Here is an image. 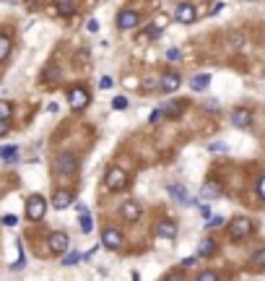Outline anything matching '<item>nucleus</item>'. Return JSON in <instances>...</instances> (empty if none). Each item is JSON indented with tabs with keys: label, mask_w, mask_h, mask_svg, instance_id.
<instances>
[{
	"label": "nucleus",
	"mask_w": 265,
	"mask_h": 281,
	"mask_svg": "<svg viewBox=\"0 0 265 281\" xmlns=\"http://www.w3.org/2000/svg\"><path fill=\"white\" fill-rule=\"evenodd\" d=\"M47 214V201L42 198V195H32V198L26 201V216L32 219V222H39Z\"/></svg>",
	"instance_id": "1"
},
{
	"label": "nucleus",
	"mask_w": 265,
	"mask_h": 281,
	"mask_svg": "<svg viewBox=\"0 0 265 281\" xmlns=\"http://www.w3.org/2000/svg\"><path fill=\"white\" fill-rule=\"evenodd\" d=\"M249 232H252V222L245 219V216H237L229 224V237L231 240H245V237H249Z\"/></svg>",
	"instance_id": "2"
},
{
	"label": "nucleus",
	"mask_w": 265,
	"mask_h": 281,
	"mask_svg": "<svg viewBox=\"0 0 265 281\" xmlns=\"http://www.w3.org/2000/svg\"><path fill=\"white\" fill-rule=\"evenodd\" d=\"M104 182H107L109 190H120V187H125L127 174H125V169H120V167H109V172H107V177H104Z\"/></svg>",
	"instance_id": "3"
},
{
	"label": "nucleus",
	"mask_w": 265,
	"mask_h": 281,
	"mask_svg": "<svg viewBox=\"0 0 265 281\" xmlns=\"http://www.w3.org/2000/svg\"><path fill=\"white\" fill-rule=\"evenodd\" d=\"M68 99H71V107H73L75 112H81V110H86V107H88V91L75 86V89L68 91Z\"/></svg>",
	"instance_id": "4"
},
{
	"label": "nucleus",
	"mask_w": 265,
	"mask_h": 281,
	"mask_svg": "<svg viewBox=\"0 0 265 281\" xmlns=\"http://www.w3.org/2000/svg\"><path fill=\"white\" fill-rule=\"evenodd\" d=\"M47 245H50V250H52L55 255H63L65 250H68V245H71V240H68V234H65V232H52Z\"/></svg>",
	"instance_id": "5"
},
{
	"label": "nucleus",
	"mask_w": 265,
	"mask_h": 281,
	"mask_svg": "<svg viewBox=\"0 0 265 281\" xmlns=\"http://www.w3.org/2000/svg\"><path fill=\"white\" fill-rule=\"evenodd\" d=\"M57 172L75 174V172H78V159H75L73 154H60L57 156Z\"/></svg>",
	"instance_id": "6"
},
{
	"label": "nucleus",
	"mask_w": 265,
	"mask_h": 281,
	"mask_svg": "<svg viewBox=\"0 0 265 281\" xmlns=\"http://www.w3.org/2000/svg\"><path fill=\"white\" fill-rule=\"evenodd\" d=\"M185 107H187V102L185 99H166V104H164V115L166 117H172V120H177L179 115L185 112Z\"/></svg>",
	"instance_id": "7"
},
{
	"label": "nucleus",
	"mask_w": 265,
	"mask_h": 281,
	"mask_svg": "<svg viewBox=\"0 0 265 281\" xmlns=\"http://www.w3.org/2000/svg\"><path fill=\"white\" fill-rule=\"evenodd\" d=\"M102 245L109 247V250H117L120 245H123V234H120L117 229H104L102 232Z\"/></svg>",
	"instance_id": "8"
},
{
	"label": "nucleus",
	"mask_w": 265,
	"mask_h": 281,
	"mask_svg": "<svg viewBox=\"0 0 265 281\" xmlns=\"http://www.w3.org/2000/svg\"><path fill=\"white\" fill-rule=\"evenodd\" d=\"M231 123L237 125V128H247L249 123H252V112H249L247 107L234 110V112H231Z\"/></svg>",
	"instance_id": "9"
},
{
	"label": "nucleus",
	"mask_w": 265,
	"mask_h": 281,
	"mask_svg": "<svg viewBox=\"0 0 265 281\" xmlns=\"http://www.w3.org/2000/svg\"><path fill=\"white\" fill-rule=\"evenodd\" d=\"M174 19H177L179 24H193V21H195V8L190 3H182L177 8V13H174Z\"/></svg>",
	"instance_id": "10"
},
{
	"label": "nucleus",
	"mask_w": 265,
	"mask_h": 281,
	"mask_svg": "<svg viewBox=\"0 0 265 281\" xmlns=\"http://www.w3.org/2000/svg\"><path fill=\"white\" fill-rule=\"evenodd\" d=\"M117 26L120 29H135V26H138V13H135V11H123L117 16Z\"/></svg>",
	"instance_id": "11"
},
{
	"label": "nucleus",
	"mask_w": 265,
	"mask_h": 281,
	"mask_svg": "<svg viewBox=\"0 0 265 281\" xmlns=\"http://www.w3.org/2000/svg\"><path fill=\"white\" fill-rule=\"evenodd\" d=\"M179 86H182V78H179L177 73H166V75H161V89L166 91V94L177 91Z\"/></svg>",
	"instance_id": "12"
},
{
	"label": "nucleus",
	"mask_w": 265,
	"mask_h": 281,
	"mask_svg": "<svg viewBox=\"0 0 265 281\" xmlns=\"http://www.w3.org/2000/svg\"><path fill=\"white\" fill-rule=\"evenodd\" d=\"M71 203H73V193H71V190H57V193H55V198H52V206L60 208V211L68 208Z\"/></svg>",
	"instance_id": "13"
},
{
	"label": "nucleus",
	"mask_w": 265,
	"mask_h": 281,
	"mask_svg": "<svg viewBox=\"0 0 265 281\" xmlns=\"http://www.w3.org/2000/svg\"><path fill=\"white\" fill-rule=\"evenodd\" d=\"M169 195H174L179 203H185V206H195V203L190 201V195H187V190L182 185H169Z\"/></svg>",
	"instance_id": "14"
},
{
	"label": "nucleus",
	"mask_w": 265,
	"mask_h": 281,
	"mask_svg": "<svg viewBox=\"0 0 265 281\" xmlns=\"http://www.w3.org/2000/svg\"><path fill=\"white\" fill-rule=\"evenodd\" d=\"M208 83H211V73H198V75H193L190 89H193V91H206Z\"/></svg>",
	"instance_id": "15"
},
{
	"label": "nucleus",
	"mask_w": 265,
	"mask_h": 281,
	"mask_svg": "<svg viewBox=\"0 0 265 281\" xmlns=\"http://www.w3.org/2000/svg\"><path fill=\"white\" fill-rule=\"evenodd\" d=\"M123 216L127 219V222H138V219H141V206H138V203H125V206H123Z\"/></svg>",
	"instance_id": "16"
},
{
	"label": "nucleus",
	"mask_w": 265,
	"mask_h": 281,
	"mask_svg": "<svg viewBox=\"0 0 265 281\" xmlns=\"http://www.w3.org/2000/svg\"><path fill=\"white\" fill-rule=\"evenodd\" d=\"M249 265H252L255 271H265V247L255 250V253L249 255Z\"/></svg>",
	"instance_id": "17"
},
{
	"label": "nucleus",
	"mask_w": 265,
	"mask_h": 281,
	"mask_svg": "<svg viewBox=\"0 0 265 281\" xmlns=\"http://www.w3.org/2000/svg\"><path fill=\"white\" fill-rule=\"evenodd\" d=\"M156 234H159V237H169V240H174V237H177V226H174L172 222H161V224L156 226Z\"/></svg>",
	"instance_id": "18"
},
{
	"label": "nucleus",
	"mask_w": 265,
	"mask_h": 281,
	"mask_svg": "<svg viewBox=\"0 0 265 281\" xmlns=\"http://www.w3.org/2000/svg\"><path fill=\"white\" fill-rule=\"evenodd\" d=\"M198 255H200V258L216 255V242H213V240H203L200 245H198Z\"/></svg>",
	"instance_id": "19"
},
{
	"label": "nucleus",
	"mask_w": 265,
	"mask_h": 281,
	"mask_svg": "<svg viewBox=\"0 0 265 281\" xmlns=\"http://www.w3.org/2000/svg\"><path fill=\"white\" fill-rule=\"evenodd\" d=\"M0 159H5V162H16V159H18V146H0Z\"/></svg>",
	"instance_id": "20"
},
{
	"label": "nucleus",
	"mask_w": 265,
	"mask_h": 281,
	"mask_svg": "<svg viewBox=\"0 0 265 281\" xmlns=\"http://www.w3.org/2000/svg\"><path fill=\"white\" fill-rule=\"evenodd\" d=\"M218 193H221V190H218V187L213 185V182H208V185H203V190H200V198H203V201H211V198H216Z\"/></svg>",
	"instance_id": "21"
},
{
	"label": "nucleus",
	"mask_w": 265,
	"mask_h": 281,
	"mask_svg": "<svg viewBox=\"0 0 265 281\" xmlns=\"http://www.w3.org/2000/svg\"><path fill=\"white\" fill-rule=\"evenodd\" d=\"M78 216H81V232H83V234H91V229H94L91 214L86 211V214H78Z\"/></svg>",
	"instance_id": "22"
},
{
	"label": "nucleus",
	"mask_w": 265,
	"mask_h": 281,
	"mask_svg": "<svg viewBox=\"0 0 265 281\" xmlns=\"http://www.w3.org/2000/svg\"><path fill=\"white\" fill-rule=\"evenodd\" d=\"M11 55V39L5 34H0V60H5Z\"/></svg>",
	"instance_id": "23"
},
{
	"label": "nucleus",
	"mask_w": 265,
	"mask_h": 281,
	"mask_svg": "<svg viewBox=\"0 0 265 281\" xmlns=\"http://www.w3.org/2000/svg\"><path fill=\"white\" fill-rule=\"evenodd\" d=\"M159 34H161L159 24H148L146 29H143V37H148V39H159Z\"/></svg>",
	"instance_id": "24"
},
{
	"label": "nucleus",
	"mask_w": 265,
	"mask_h": 281,
	"mask_svg": "<svg viewBox=\"0 0 265 281\" xmlns=\"http://www.w3.org/2000/svg\"><path fill=\"white\" fill-rule=\"evenodd\" d=\"M57 5H60V13H63V16H71L73 13V0H57Z\"/></svg>",
	"instance_id": "25"
},
{
	"label": "nucleus",
	"mask_w": 265,
	"mask_h": 281,
	"mask_svg": "<svg viewBox=\"0 0 265 281\" xmlns=\"http://www.w3.org/2000/svg\"><path fill=\"white\" fill-rule=\"evenodd\" d=\"M78 261H83L81 253H68V255L63 258V265H73V263H78Z\"/></svg>",
	"instance_id": "26"
},
{
	"label": "nucleus",
	"mask_w": 265,
	"mask_h": 281,
	"mask_svg": "<svg viewBox=\"0 0 265 281\" xmlns=\"http://www.w3.org/2000/svg\"><path fill=\"white\" fill-rule=\"evenodd\" d=\"M11 112H13V107H11L8 102H0V120H8Z\"/></svg>",
	"instance_id": "27"
},
{
	"label": "nucleus",
	"mask_w": 265,
	"mask_h": 281,
	"mask_svg": "<svg viewBox=\"0 0 265 281\" xmlns=\"http://www.w3.org/2000/svg\"><path fill=\"white\" fill-rule=\"evenodd\" d=\"M127 104H130V102H127L125 96H115V102H112V107H115V110H127Z\"/></svg>",
	"instance_id": "28"
},
{
	"label": "nucleus",
	"mask_w": 265,
	"mask_h": 281,
	"mask_svg": "<svg viewBox=\"0 0 265 281\" xmlns=\"http://www.w3.org/2000/svg\"><path fill=\"white\" fill-rule=\"evenodd\" d=\"M179 57H182V55H179V50L177 47H172V50H166V60H169V63H177V60Z\"/></svg>",
	"instance_id": "29"
},
{
	"label": "nucleus",
	"mask_w": 265,
	"mask_h": 281,
	"mask_svg": "<svg viewBox=\"0 0 265 281\" xmlns=\"http://www.w3.org/2000/svg\"><path fill=\"white\" fill-rule=\"evenodd\" d=\"M206 226H208V229H218V226H224V219L221 216H211V222Z\"/></svg>",
	"instance_id": "30"
},
{
	"label": "nucleus",
	"mask_w": 265,
	"mask_h": 281,
	"mask_svg": "<svg viewBox=\"0 0 265 281\" xmlns=\"http://www.w3.org/2000/svg\"><path fill=\"white\" fill-rule=\"evenodd\" d=\"M161 120H164V110H154V112H151V123H161Z\"/></svg>",
	"instance_id": "31"
},
{
	"label": "nucleus",
	"mask_w": 265,
	"mask_h": 281,
	"mask_svg": "<svg viewBox=\"0 0 265 281\" xmlns=\"http://www.w3.org/2000/svg\"><path fill=\"white\" fill-rule=\"evenodd\" d=\"M24 263H26V255H24V250H21V255H18V261H16V263H13V265H11V268H13V271H18V268H24Z\"/></svg>",
	"instance_id": "32"
},
{
	"label": "nucleus",
	"mask_w": 265,
	"mask_h": 281,
	"mask_svg": "<svg viewBox=\"0 0 265 281\" xmlns=\"http://www.w3.org/2000/svg\"><path fill=\"white\" fill-rule=\"evenodd\" d=\"M198 279H200V281H216L218 276H216V273H213V271H203V273H200V276H198Z\"/></svg>",
	"instance_id": "33"
},
{
	"label": "nucleus",
	"mask_w": 265,
	"mask_h": 281,
	"mask_svg": "<svg viewBox=\"0 0 265 281\" xmlns=\"http://www.w3.org/2000/svg\"><path fill=\"white\" fill-rule=\"evenodd\" d=\"M99 89H102V91H107V89H112V78H109V75H104V78L99 81Z\"/></svg>",
	"instance_id": "34"
},
{
	"label": "nucleus",
	"mask_w": 265,
	"mask_h": 281,
	"mask_svg": "<svg viewBox=\"0 0 265 281\" xmlns=\"http://www.w3.org/2000/svg\"><path fill=\"white\" fill-rule=\"evenodd\" d=\"M86 29H88V32H99V21H96V19H88V24H86Z\"/></svg>",
	"instance_id": "35"
},
{
	"label": "nucleus",
	"mask_w": 265,
	"mask_h": 281,
	"mask_svg": "<svg viewBox=\"0 0 265 281\" xmlns=\"http://www.w3.org/2000/svg\"><path fill=\"white\" fill-rule=\"evenodd\" d=\"M57 75H60L57 68H47V81H57Z\"/></svg>",
	"instance_id": "36"
},
{
	"label": "nucleus",
	"mask_w": 265,
	"mask_h": 281,
	"mask_svg": "<svg viewBox=\"0 0 265 281\" xmlns=\"http://www.w3.org/2000/svg\"><path fill=\"white\" fill-rule=\"evenodd\" d=\"M16 222H18V219H16V216H11V214H8V216H3V224H5V226H16Z\"/></svg>",
	"instance_id": "37"
},
{
	"label": "nucleus",
	"mask_w": 265,
	"mask_h": 281,
	"mask_svg": "<svg viewBox=\"0 0 265 281\" xmlns=\"http://www.w3.org/2000/svg\"><path fill=\"white\" fill-rule=\"evenodd\" d=\"M11 131V125H8V120H0V135H5Z\"/></svg>",
	"instance_id": "38"
},
{
	"label": "nucleus",
	"mask_w": 265,
	"mask_h": 281,
	"mask_svg": "<svg viewBox=\"0 0 265 281\" xmlns=\"http://www.w3.org/2000/svg\"><path fill=\"white\" fill-rule=\"evenodd\" d=\"M257 193H260V198L265 201V177H263L260 182H257Z\"/></svg>",
	"instance_id": "39"
},
{
	"label": "nucleus",
	"mask_w": 265,
	"mask_h": 281,
	"mask_svg": "<svg viewBox=\"0 0 265 281\" xmlns=\"http://www.w3.org/2000/svg\"><path fill=\"white\" fill-rule=\"evenodd\" d=\"M211 151H226V143H211Z\"/></svg>",
	"instance_id": "40"
},
{
	"label": "nucleus",
	"mask_w": 265,
	"mask_h": 281,
	"mask_svg": "<svg viewBox=\"0 0 265 281\" xmlns=\"http://www.w3.org/2000/svg\"><path fill=\"white\" fill-rule=\"evenodd\" d=\"M200 214L208 219V216H211V206H206V203H200Z\"/></svg>",
	"instance_id": "41"
},
{
	"label": "nucleus",
	"mask_w": 265,
	"mask_h": 281,
	"mask_svg": "<svg viewBox=\"0 0 265 281\" xmlns=\"http://www.w3.org/2000/svg\"><path fill=\"white\" fill-rule=\"evenodd\" d=\"M75 211H78V214H86L88 206H86V203H75Z\"/></svg>",
	"instance_id": "42"
}]
</instances>
